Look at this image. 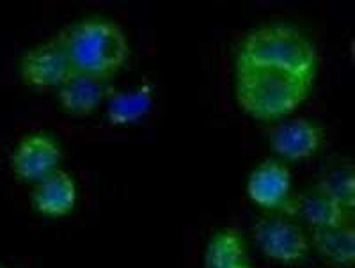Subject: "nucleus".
<instances>
[{
	"label": "nucleus",
	"instance_id": "9b49d317",
	"mask_svg": "<svg viewBox=\"0 0 355 268\" xmlns=\"http://www.w3.org/2000/svg\"><path fill=\"white\" fill-rule=\"evenodd\" d=\"M300 215L311 229H322L348 222L350 211L336 203L322 188L315 187L295 197V217Z\"/></svg>",
	"mask_w": 355,
	"mask_h": 268
},
{
	"label": "nucleus",
	"instance_id": "0eeeda50",
	"mask_svg": "<svg viewBox=\"0 0 355 268\" xmlns=\"http://www.w3.org/2000/svg\"><path fill=\"white\" fill-rule=\"evenodd\" d=\"M75 71L61 43L53 39L33 46L21 55L20 77L25 86L37 91L59 89Z\"/></svg>",
	"mask_w": 355,
	"mask_h": 268
},
{
	"label": "nucleus",
	"instance_id": "dca6fc26",
	"mask_svg": "<svg viewBox=\"0 0 355 268\" xmlns=\"http://www.w3.org/2000/svg\"><path fill=\"white\" fill-rule=\"evenodd\" d=\"M226 268H250L249 263L247 261H242V263H234V265H230V267Z\"/></svg>",
	"mask_w": 355,
	"mask_h": 268
},
{
	"label": "nucleus",
	"instance_id": "6e6552de",
	"mask_svg": "<svg viewBox=\"0 0 355 268\" xmlns=\"http://www.w3.org/2000/svg\"><path fill=\"white\" fill-rule=\"evenodd\" d=\"M325 143V128L311 119L291 118L279 121L268 132L272 151L284 162H304L313 159Z\"/></svg>",
	"mask_w": 355,
	"mask_h": 268
},
{
	"label": "nucleus",
	"instance_id": "a211bd4d",
	"mask_svg": "<svg viewBox=\"0 0 355 268\" xmlns=\"http://www.w3.org/2000/svg\"><path fill=\"white\" fill-rule=\"evenodd\" d=\"M331 268H339V267H331Z\"/></svg>",
	"mask_w": 355,
	"mask_h": 268
},
{
	"label": "nucleus",
	"instance_id": "423d86ee",
	"mask_svg": "<svg viewBox=\"0 0 355 268\" xmlns=\"http://www.w3.org/2000/svg\"><path fill=\"white\" fill-rule=\"evenodd\" d=\"M62 150L49 134L24 135L9 154V169L18 181L33 183L61 169Z\"/></svg>",
	"mask_w": 355,
	"mask_h": 268
},
{
	"label": "nucleus",
	"instance_id": "9d476101",
	"mask_svg": "<svg viewBox=\"0 0 355 268\" xmlns=\"http://www.w3.org/2000/svg\"><path fill=\"white\" fill-rule=\"evenodd\" d=\"M78 201L77 181L64 169H57L50 176L37 181L31 192L34 211L49 219L68 217Z\"/></svg>",
	"mask_w": 355,
	"mask_h": 268
},
{
	"label": "nucleus",
	"instance_id": "ddd939ff",
	"mask_svg": "<svg viewBox=\"0 0 355 268\" xmlns=\"http://www.w3.org/2000/svg\"><path fill=\"white\" fill-rule=\"evenodd\" d=\"M153 103V87L150 84L133 91H114L107 100V119L114 126H126L148 114Z\"/></svg>",
	"mask_w": 355,
	"mask_h": 268
},
{
	"label": "nucleus",
	"instance_id": "f257e3e1",
	"mask_svg": "<svg viewBox=\"0 0 355 268\" xmlns=\"http://www.w3.org/2000/svg\"><path fill=\"white\" fill-rule=\"evenodd\" d=\"M239 68H268L316 84L320 52L315 41L299 27L266 24L249 30L234 53Z\"/></svg>",
	"mask_w": 355,
	"mask_h": 268
},
{
	"label": "nucleus",
	"instance_id": "20e7f679",
	"mask_svg": "<svg viewBox=\"0 0 355 268\" xmlns=\"http://www.w3.org/2000/svg\"><path fill=\"white\" fill-rule=\"evenodd\" d=\"M252 238L268 260L281 265H297L311 251L309 235L291 217L268 213L259 217L252 226Z\"/></svg>",
	"mask_w": 355,
	"mask_h": 268
},
{
	"label": "nucleus",
	"instance_id": "2eb2a0df",
	"mask_svg": "<svg viewBox=\"0 0 355 268\" xmlns=\"http://www.w3.org/2000/svg\"><path fill=\"white\" fill-rule=\"evenodd\" d=\"M316 187L322 188L325 194L331 195L332 199L341 204L345 210H354L355 183L350 169H336V171H331Z\"/></svg>",
	"mask_w": 355,
	"mask_h": 268
},
{
	"label": "nucleus",
	"instance_id": "7ed1b4c3",
	"mask_svg": "<svg viewBox=\"0 0 355 268\" xmlns=\"http://www.w3.org/2000/svg\"><path fill=\"white\" fill-rule=\"evenodd\" d=\"M315 84L268 68L234 66V100L247 118L279 123L309 100Z\"/></svg>",
	"mask_w": 355,
	"mask_h": 268
},
{
	"label": "nucleus",
	"instance_id": "f8f14e48",
	"mask_svg": "<svg viewBox=\"0 0 355 268\" xmlns=\"http://www.w3.org/2000/svg\"><path fill=\"white\" fill-rule=\"evenodd\" d=\"M311 247L323 260L341 267H352L355 261V233L350 224H339L332 228L311 229Z\"/></svg>",
	"mask_w": 355,
	"mask_h": 268
},
{
	"label": "nucleus",
	"instance_id": "39448f33",
	"mask_svg": "<svg viewBox=\"0 0 355 268\" xmlns=\"http://www.w3.org/2000/svg\"><path fill=\"white\" fill-rule=\"evenodd\" d=\"M293 178L281 160H265L247 179V197L268 213H281L293 219L295 195L291 194Z\"/></svg>",
	"mask_w": 355,
	"mask_h": 268
},
{
	"label": "nucleus",
	"instance_id": "f3484780",
	"mask_svg": "<svg viewBox=\"0 0 355 268\" xmlns=\"http://www.w3.org/2000/svg\"><path fill=\"white\" fill-rule=\"evenodd\" d=\"M0 268H6V267H4V265H0Z\"/></svg>",
	"mask_w": 355,
	"mask_h": 268
},
{
	"label": "nucleus",
	"instance_id": "4468645a",
	"mask_svg": "<svg viewBox=\"0 0 355 268\" xmlns=\"http://www.w3.org/2000/svg\"><path fill=\"white\" fill-rule=\"evenodd\" d=\"M247 261V244L236 229L215 233L205 251V268H226Z\"/></svg>",
	"mask_w": 355,
	"mask_h": 268
},
{
	"label": "nucleus",
	"instance_id": "1a4fd4ad",
	"mask_svg": "<svg viewBox=\"0 0 355 268\" xmlns=\"http://www.w3.org/2000/svg\"><path fill=\"white\" fill-rule=\"evenodd\" d=\"M114 91L110 82L73 71L71 77L57 89V102L62 112L71 118H89L107 103Z\"/></svg>",
	"mask_w": 355,
	"mask_h": 268
},
{
	"label": "nucleus",
	"instance_id": "f03ea898",
	"mask_svg": "<svg viewBox=\"0 0 355 268\" xmlns=\"http://www.w3.org/2000/svg\"><path fill=\"white\" fill-rule=\"evenodd\" d=\"M55 39L75 71L107 82L121 73L132 55L125 29L107 18H84L66 25Z\"/></svg>",
	"mask_w": 355,
	"mask_h": 268
}]
</instances>
